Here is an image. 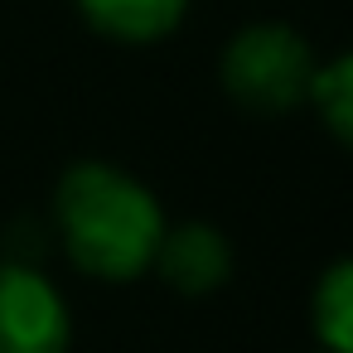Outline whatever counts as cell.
Wrapping results in <instances>:
<instances>
[{"mask_svg":"<svg viewBox=\"0 0 353 353\" xmlns=\"http://www.w3.org/2000/svg\"><path fill=\"white\" fill-rule=\"evenodd\" d=\"M78 15L117 44H160L179 30L189 0H73Z\"/></svg>","mask_w":353,"mask_h":353,"instance_id":"obj_5","label":"cell"},{"mask_svg":"<svg viewBox=\"0 0 353 353\" xmlns=\"http://www.w3.org/2000/svg\"><path fill=\"white\" fill-rule=\"evenodd\" d=\"M319 353H329V348H319Z\"/></svg>","mask_w":353,"mask_h":353,"instance_id":"obj_8","label":"cell"},{"mask_svg":"<svg viewBox=\"0 0 353 353\" xmlns=\"http://www.w3.org/2000/svg\"><path fill=\"white\" fill-rule=\"evenodd\" d=\"M310 329L319 348L353 353V256H339L319 271L310 295Z\"/></svg>","mask_w":353,"mask_h":353,"instance_id":"obj_6","label":"cell"},{"mask_svg":"<svg viewBox=\"0 0 353 353\" xmlns=\"http://www.w3.org/2000/svg\"><path fill=\"white\" fill-rule=\"evenodd\" d=\"M218 73H223L228 97L242 112L281 117V112H295L310 102L319 63H314V49L300 30L261 20V25H247L228 39Z\"/></svg>","mask_w":353,"mask_h":353,"instance_id":"obj_2","label":"cell"},{"mask_svg":"<svg viewBox=\"0 0 353 353\" xmlns=\"http://www.w3.org/2000/svg\"><path fill=\"white\" fill-rule=\"evenodd\" d=\"M54 223L73 266L112 285L145 276L170 228L155 194L136 174L102 160H83L63 170L54 189Z\"/></svg>","mask_w":353,"mask_h":353,"instance_id":"obj_1","label":"cell"},{"mask_svg":"<svg viewBox=\"0 0 353 353\" xmlns=\"http://www.w3.org/2000/svg\"><path fill=\"white\" fill-rule=\"evenodd\" d=\"M150 271H160V281L174 285L179 295H208V290L228 285V276H232V242L213 223L165 228Z\"/></svg>","mask_w":353,"mask_h":353,"instance_id":"obj_4","label":"cell"},{"mask_svg":"<svg viewBox=\"0 0 353 353\" xmlns=\"http://www.w3.org/2000/svg\"><path fill=\"white\" fill-rule=\"evenodd\" d=\"M310 102H314L319 121L334 131V141H343V145L353 150V49L339 54L334 63H324V68L314 73Z\"/></svg>","mask_w":353,"mask_h":353,"instance_id":"obj_7","label":"cell"},{"mask_svg":"<svg viewBox=\"0 0 353 353\" xmlns=\"http://www.w3.org/2000/svg\"><path fill=\"white\" fill-rule=\"evenodd\" d=\"M73 319L59 285L25 266L0 261V353H68Z\"/></svg>","mask_w":353,"mask_h":353,"instance_id":"obj_3","label":"cell"}]
</instances>
